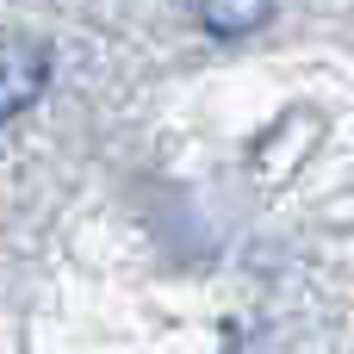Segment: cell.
Segmentation results:
<instances>
[{
  "label": "cell",
  "instance_id": "6da1fadb",
  "mask_svg": "<svg viewBox=\"0 0 354 354\" xmlns=\"http://www.w3.org/2000/svg\"><path fill=\"white\" fill-rule=\"evenodd\" d=\"M50 81V44L37 37H6L0 44V124L19 118Z\"/></svg>",
  "mask_w": 354,
  "mask_h": 354
},
{
  "label": "cell",
  "instance_id": "7a4b0ae2",
  "mask_svg": "<svg viewBox=\"0 0 354 354\" xmlns=\"http://www.w3.org/2000/svg\"><path fill=\"white\" fill-rule=\"evenodd\" d=\"M193 19H199L205 37L236 44V37H249L274 19V0H193Z\"/></svg>",
  "mask_w": 354,
  "mask_h": 354
}]
</instances>
